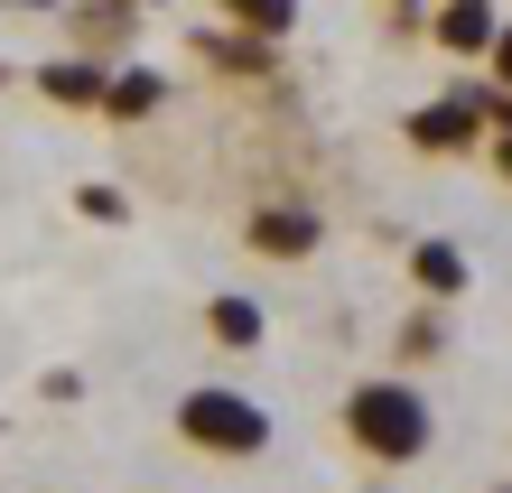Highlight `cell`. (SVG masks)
<instances>
[{
	"label": "cell",
	"mask_w": 512,
	"mask_h": 493,
	"mask_svg": "<svg viewBox=\"0 0 512 493\" xmlns=\"http://www.w3.org/2000/svg\"><path fill=\"white\" fill-rule=\"evenodd\" d=\"M345 438L373 456V466H419L429 456V400H419L410 382H354L345 391Z\"/></svg>",
	"instance_id": "cell-1"
},
{
	"label": "cell",
	"mask_w": 512,
	"mask_h": 493,
	"mask_svg": "<svg viewBox=\"0 0 512 493\" xmlns=\"http://www.w3.org/2000/svg\"><path fill=\"white\" fill-rule=\"evenodd\" d=\"M177 438H187L196 456H261L270 447V410L243 391H224V382H205L177 400Z\"/></svg>",
	"instance_id": "cell-2"
},
{
	"label": "cell",
	"mask_w": 512,
	"mask_h": 493,
	"mask_svg": "<svg viewBox=\"0 0 512 493\" xmlns=\"http://www.w3.org/2000/svg\"><path fill=\"white\" fill-rule=\"evenodd\" d=\"M475 140H485V112H475L466 84L410 112V149H429V159H457V149H475Z\"/></svg>",
	"instance_id": "cell-3"
},
{
	"label": "cell",
	"mask_w": 512,
	"mask_h": 493,
	"mask_svg": "<svg viewBox=\"0 0 512 493\" xmlns=\"http://www.w3.org/2000/svg\"><path fill=\"white\" fill-rule=\"evenodd\" d=\"M252 252H270V261H308L317 242H326V224H317V205H261L252 214Z\"/></svg>",
	"instance_id": "cell-4"
},
{
	"label": "cell",
	"mask_w": 512,
	"mask_h": 493,
	"mask_svg": "<svg viewBox=\"0 0 512 493\" xmlns=\"http://www.w3.org/2000/svg\"><path fill=\"white\" fill-rule=\"evenodd\" d=\"M103 84H112V66L94 47L84 56H56V66H38V94L47 103H66V112H103Z\"/></svg>",
	"instance_id": "cell-5"
},
{
	"label": "cell",
	"mask_w": 512,
	"mask_h": 493,
	"mask_svg": "<svg viewBox=\"0 0 512 493\" xmlns=\"http://www.w3.org/2000/svg\"><path fill=\"white\" fill-rule=\"evenodd\" d=\"M168 103V75L159 66H112V84H103V121H149Z\"/></svg>",
	"instance_id": "cell-6"
},
{
	"label": "cell",
	"mask_w": 512,
	"mask_h": 493,
	"mask_svg": "<svg viewBox=\"0 0 512 493\" xmlns=\"http://www.w3.org/2000/svg\"><path fill=\"white\" fill-rule=\"evenodd\" d=\"M196 47H205V66H224V75H270V66H280V56H270L280 38H252V28H233V19H224V28H205Z\"/></svg>",
	"instance_id": "cell-7"
},
{
	"label": "cell",
	"mask_w": 512,
	"mask_h": 493,
	"mask_svg": "<svg viewBox=\"0 0 512 493\" xmlns=\"http://www.w3.org/2000/svg\"><path fill=\"white\" fill-rule=\"evenodd\" d=\"M410 280H419V298H466V280H475V270H466V252H457V242H419V252H410Z\"/></svg>",
	"instance_id": "cell-8"
},
{
	"label": "cell",
	"mask_w": 512,
	"mask_h": 493,
	"mask_svg": "<svg viewBox=\"0 0 512 493\" xmlns=\"http://www.w3.org/2000/svg\"><path fill=\"white\" fill-rule=\"evenodd\" d=\"M494 28H503L494 0H447V10H438V47H447V56H485Z\"/></svg>",
	"instance_id": "cell-9"
},
{
	"label": "cell",
	"mask_w": 512,
	"mask_h": 493,
	"mask_svg": "<svg viewBox=\"0 0 512 493\" xmlns=\"http://www.w3.org/2000/svg\"><path fill=\"white\" fill-rule=\"evenodd\" d=\"M205 335H215V345H233V354H252L261 335H270V317H261V298H243V289H224L215 307H205Z\"/></svg>",
	"instance_id": "cell-10"
},
{
	"label": "cell",
	"mask_w": 512,
	"mask_h": 493,
	"mask_svg": "<svg viewBox=\"0 0 512 493\" xmlns=\"http://www.w3.org/2000/svg\"><path fill=\"white\" fill-rule=\"evenodd\" d=\"M140 10H149V0H75V38L84 47H112V38H131V28H140Z\"/></svg>",
	"instance_id": "cell-11"
},
{
	"label": "cell",
	"mask_w": 512,
	"mask_h": 493,
	"mask_svg": "<svg viewBox=\"0 0 512 493\" xmlns=\"http://www.w3.org/2000/svg\"><path fill=\"white\" fill-rule=\"evenodd\" d=\"M233 28H252V38H289L298 28V0H224Z\"/></svg>",
	"instance_id": "cell-12"
},
{
	"label": "cell",
	"mask_w": 512,
	"mask_h": 493,
	"mask_svg": "<svg viewBox=\"0 0 512 493\" xmlns=\"http://www.w3.org/2000/svg\"><path fill=\"white\" fill-rule=\"evenodd\" d=\"M401 354H410V363H438V354H447V317H438V298L401 326Z\"/></svg>",
	"instance_id": "cell-13"
},
{
	"label": "cell",
	"mask_w": 512,
	"mask_h": 493,
	"mask_svg": "<svg viewBox=\"0 0 512 493\" xmlns=\"http://www.w3.org/2000/svg\"><path fill=\"white\" fill-rule=\"evenodd\" d=\"M75 214H84V224H122L131 196H122V187H75Z\"/></svg>",
	"instance_id": "cell-14"
},
{
	"label": "cell",
	"mask_w": 512,
	"mask_h": 493,
	"mask_svg": "<svg viewBox=\"0 0 512 493\" xmlns=\"http://www.w3.org/2000/svg\"><path fill=\"white\" fill-rule=\"evenodd\" d=\"M485 66H494V84H512V19L494 28V47H485Z\"/></svg>",
	"instance_id": "cell-15"
},
{
	"label": "cell",
	"mask_w": 512,
	"mask_h": 493,
	"mask_svg": "<svg viewBox=\"0 0 512 493\" xmlns=\"http://www.w3.org/2000/svg\"><path fill=\"white\" fill-rule=\"evenodd\" d=\"M494 177L512 187V131H494Z\"/></svg>",
	"instance_id": "cell-16"
},
{
	"label": "cell",
	"mask_w": 512,
	"mask_h": 493,
	"mask_svg": "<svg viewBox=\"0 0 512 493\" xmlns=\"http://www.w3.org/2000/svg\"><path fill=\"white\" fill-rule=\"evenodd\" d=\"M0 84H10V66H0Z\"/></svg>",
	"instance_id": "cell-17"
},
{
	"label": "cell",
	"mask_w": 512,
	"mask_h": 493,
	"mask_svg": "<svg viewBox=\"0 0 512 493\" xmlns=\"http://www.w3.org/2000/svg\"><path fill=\"white\" fill-rule=\"evenodd\" d=\"M494 493H512V484H494Z\"/></svg>",
	"instance_id": "cell-18"
}]
</instances>
